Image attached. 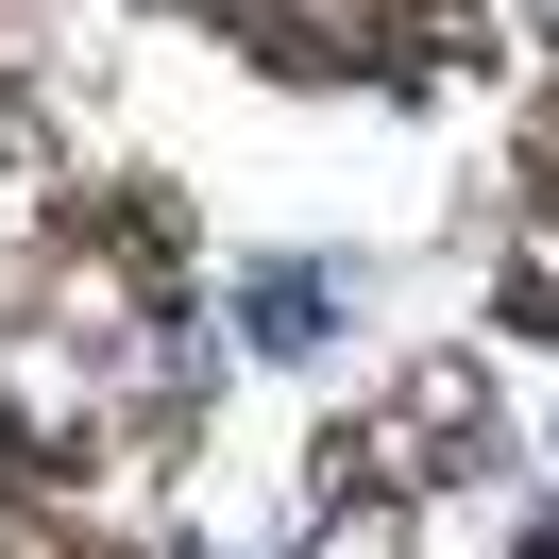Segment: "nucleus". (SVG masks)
<instances>
[{
  "label": "nucleus",
  "instance_id": "4",
  "mask_svg": "<svg viewBox=\"0 0 559 559\" xmlns=\"http://www.w3.org/2000/svg\"><path fill=\"white\" fill-rule=\"evenodd\" d=\"M543 17H559V0H543Z\"/></svg>",
  "mask_w": 559,
  "mask_h": 559
},
{
  "label": "nucleus",
  "instance_id": "2",
  "mask_svg": "<svg viewBox=\"0 0 559 559\" xmlns=\"http://www.w3.org/2000/svg\"><path fill=\"white\" fill-rule=\"evenodd\" d=\"M306 559H407V491H390V475H373V491H340V509L306 525Z\"/></svg>",
  "mask_w": 559,
  "mask_h": 559
},
{
  "label": "nucleus",
  "instance_id": "1",
  "mask_svg": "<svg viewBox=\"0 0 559 559\" xmlns=\"http://www.w3.org/2000/svg\"><path fill=\"white\" fill-rule=\"evenodd\" d=\"M170 390L187 373L119 306H51L35 340H0V441L35 457V475H103V457H136L153 424H170Z\"/></svg>",
  "mask_w": 559,
  "mask_h": 559
},
{
  "label": "nucleus",
  "instance_id": "3",
  "mask_svg": "<svg viewBox=\"0 0 559 559\" xmlns=\"http://www.w3.org/2000/svg\"><path fill=\"white\" fill-rule=\"evenodd\" d=\"M306 322H322V272H272V288H254V340H272V356H306Z\"/></svg>",
  "mask_w": 559,
  "mask_h": 559
}]
</instances>
